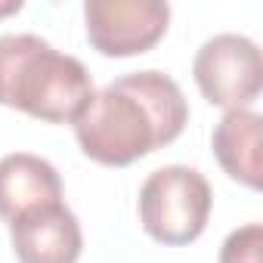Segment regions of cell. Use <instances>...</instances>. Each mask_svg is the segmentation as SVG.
I'll use <instances>...</instances> for the list:
<instances>
[{"label":"cell","mask_w":263,"mask_h":263,"mask_svg":"<svg viewBox=\"0 0 263 263\" xmlns=\"http://www.w3.org/2000/svg\"><path fill=\"white\" fill-rule=\"evenodd\" d=\"M189 121L180 84L164 71H134L105 84L74 118L81 152L105 167H127L171 146Z\"/></svg>","instance_id":"cell-1"},{"label":"cell","mask_w":263,"mask_h":263,"mask_svg":"<svg viewBox=\"0 0 263 263\" xmlns=\"http://www.w3.org/2000/svg\"><path fill=\"white\" fill-rule=\"evenodd\" d=\"M93 93L81 59L37 34H0V105L47 124H74Z\"/></svg>","instance_id":"cell-2"},{"label":"cell","mask_w":263,"mask_h":263,"mask_svg":"<svg viewBox=\"0 0 263 263\" xmlns=\"http://www.w3.org/2000/svg\"><path fill=\"white\" fill-rule=\"evenodd\" d=\"M211 204V183L201 171L167 164L152 171L140 189V223L155 241L180 248L204 232Z\"/></svg>","instance_id":"cell-3"},{"label":"cell","mask_w":263,"mask_h":263,"mask_svg":"<svg viewBox=\"0 0 263 263\" xmlns=\"http://www.w3.org/2000/svg\"><path fill=\"white\" fill-rule=\"evenodd\" d=\"M192 74L211 105H220L226 111L251 108L263 87V59L251 37L226 31L198 47Z\"/></svg>","instance_id":"cell-4"},{"label":"cell","mask_w":263,"mask_h":263,"mask_svg":"<svg viewBox=\"0 0 263 263\" xmlns=\"http://www.w3.org/2000/svg\"><path fill=\"white\" fill-rule=\"evenodd\" d=\"M90 47L102 56H137L152 50L171 22L161 0H87L84 4Z\"/></svg>","instance_id":"cell-5"},{"label":"cell","mask_w":263,"mask_h":263,"mask_svg":"<svg viewBox=\"0 0 263 263\" xmlns=\"http://www.w3.org/2000/svg\"><path fill=\"white\" fill-rule=\"evenodd\" d=\"M10 241L19 263H78L84 232L78 217L56 201L13 220Z\"/></svg>","instance_id":"cell-6"},{"label":"cell","mask_w":263,"mask_h":263,"mask_svg":"<svg viewBox=\"0 0 263 263\" xmlns=\"http://www.w3.org/2000/svg\"><path fill=\"white\" fill-rule=\"evenodd\" d=\"M56 201H62V180L47 158L31 152L0 158V220L13 223Z\"/></svg>","instance_id":"cell-7"},{"label":"cell","mask_w":263,"mask_h":263,"mask_svg":"<svg viewBox=\"0 0 263 263\" xmlns=\"http://www.w3.org/2000/svg\"><path fill=\"white\" fill-rule=\"evenodd\" d=\"M260 137H263V118L251 108L226 111L211 137V149L220 167L248 189H260V174H263Z\"/></svg>","instance_id":"cell-8"},{"label":"cell","mask_w":263,"mask_h":263,"mask_svg":"<svg viewBox=\"0 0 263 263\" xmlns=\"http://www.w3.org/2000/svg\"><path fill=\"white\" fill-rule=\"evenodd\" d=\"M220 263H263V226L248 223L232 229L220 248Z\"/></svg>","instance_id":"cell-9"},{"label":"cell","mask_w":263,"mask_h":263,"mask_svg":"<svg viewBox=\"0 0 263 263\" xmlns=\"http://www.w3.org/2000/svg\"><path fill=\"white\" fill-rule=\"evenodd\" d=\"M22 10V0H0V19H7Z\"/></svg>","instance_id":"cell-10"}]
</instances>
